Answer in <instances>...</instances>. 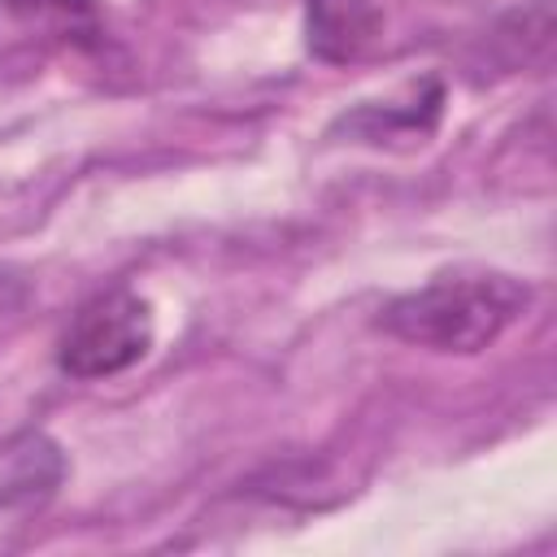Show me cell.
<instances>
[{"label":"cell","instance_id":"1","mask_svg":"<svg viewBox=\"0 0 557 557\" xmlns=\"http://www.w3.org/2000/svg\"><path fill=\"white\" fill-rule=\"evenodd\" d=\"M531 305V287L505 270L453 265L431 274L422 287L392 296L379 309V326L426 352H483L496 344Z\"/></svg>","mask_w":557,"mask_h":557},{"label":"cell","instance_id":"2","mask_svg":"<svg viewBox=\"0 0 557 557\" xmlns=\"http://www.w3.org/2000/svg\"><path fill=\"white\" fill-rule=\"evenodd\" d=\"M157 339L152 305L131 287H109L83 300L57 339V366L70 379H113L148 357Z\"/></svg>","mask_w":557,"mask_h":557},{"label":"cell","instance_id":"3","mask_svg":"<svg viewBox=\"0 0 557 557\" xmlns=\"http://www.w3.org/2000/svg\"><path fill=\"white\" fill-rule=\"evenodd\" d=\"M440 109H444V83L440 78H422L409 87L405 100H379V104H357L352 113H344L335 122V131H348L352 139L361 144H392V139H405V144H422L435 122H440Z\"/></svg>","mask_w":557,"mask_h":557},{"label":"cell","instance_id":"6","mask_svg":"<svg viewBox=\"0 0 557 557\" xmlns=\"http://www.w3.org/2000/svg\"><path fill=\"white\" fill-rule=\"evenodd\" d=\"M4 13H13L22 26H35V30H48V35H61V39H91L100 30L96 22V0H0Z\"/></svg>","mask_w":557,"mask_h":557},{"label":"cell","instance_id":"5","mask_svg":"<svg viewBox=\"0 0 557 557\" xmlns=\"http://www.w3.org/2000/svg\"><path fill=\"white\" fill-rule=\"evenodd\" d=\"M65 457L48 435H17L0 448V509H26L57 492Z\"/></svg>","mask_w":557,"mask_h":557},{"label":"cell","instance_id":"4","mask_svg":"<svg viewBox=\"0 0 557 557\" xmlns=\"http://www.w3.org/2000/svg\"><path fill=\"white\" fill-rule=\"evenodd\" d=\"M383 30L374 0H305V44L322 65H348Z\"/></svg>","mask_w":557,"mask_h":557}]
</instances>
